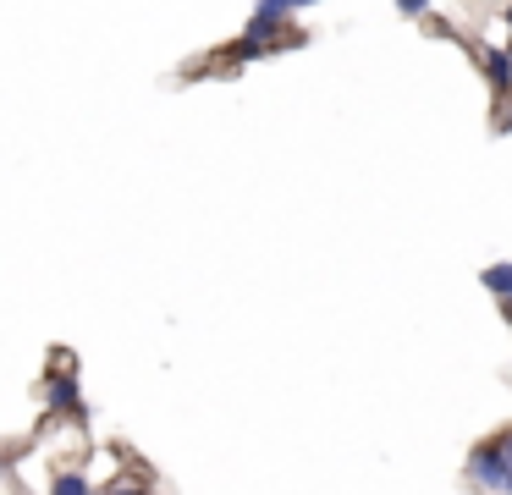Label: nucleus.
<instances>
[{"label":"nucleus","mask_w":512,"mask_h":495,"mask_svg":"<svg viewBox=\"0 0 512 495\" xmlns=\"http://www.w3.org/2000/svg\"><path fill=\"white\" fill-rule=\"evenodd\" d=\"M468 479L485 484V490H512V462H507V451H501V440L474 446V457H468Z\"/></svg>","instance_id":"1"},{"label":"nucleus","mask_w":512,"mask_h":495,"mask_svg":"<svg viewBox=\"0 0 512 495\" xmlns=\"http://www.w3.org/2000/svg\"><path fill=\"white\" fill-rule=\"evenodd\" d=\"M479 281H485V292L501 297V303H507V314H512V264H485V275H479Z\"/></svg>","instance_id":"2"},{"label":"nucleus","mask_w":512,"mask_h":495,"mask_svg":"<svg viewBox=\"0 0 512 495\" xmlns=\"http://www.w3.org/2000/svg\"><path fill=\"white\" fill-rule=\"evenodd\" d=\"M45 402L56 407V413H78V385H72V374H56V380H50Z\"/></svg>","instance_id":"3"},{"label":"nucleus","mask_w":512,"mask_h":495,"mask_svg":"<svg viewBox=\"0 0 512 495\" xmlns=\"http://www.w3.org/2000/svg\"><path fill=\"white\" fill-rule=\"evenodd\" d=\"M485 72H490V83L507 94L512 88V50H485Z\"/></svg>","instance_id":"4"},{"label":"nucleus","mask_w":512,"mask_h":495,"mask_svg":"<svg viewBox=\"0 0 512 495\" xmlns=\"http://www.w3.org/2000/svg\"><path fill=\"white\" fill-rule=\"evenodd\" d=\"M50 495H89V479H83V473H56Z\"/></svg>","instance_id":"5"},{"label":"nucleus","mask_w":512,"mask_h":495,"mask_svg":"<svg viewBox=\"0 0 512 495\" xmlns=\"http://www.w3.org/2000/svg\"><path fill=\"white\" fill-rule=\"evenodd\" d=\"M424 6H430V0H397L402 17H424Z\"/></svg>","instance_id":"6"},{"label":"nucleus","mask_w":512,"mask_h":495,"mask_svg":"<svg viewBox=\"0 0 512 495\" xmlns=\"http://www.w3.org/2000/svg\"><path fill=\"white\" fill-rule=\"evenodd\" d=\"M105 495H144L138 484H116V490H105Z\"/></svg>","instance_id":"7"},{"label":"nucleus","mask_w":512,"mask_h":495,"mask_svg":"<svg viewBox=\"0 0 512 495\" xmlns=\"http://www.w3.org/2000/svg\"><path fill=\"white\" fill-rule=\"evenodd\" d=\"M501 440V451H507V462H512V429H507V435H496Z\"/></svg>","instance_id":"8"},{"label":"nucleus","mask_w":512,"mask_h":495,"mask_svg":"<svg viewBox=\"0 0 512 495\" xmlns=\"http://www.w3.org/2000/svg\"><path fill=\"white\" fill-rule=\"evenodd\" d=\"M507 17H512V11H507Z\"/></svg>","instance_id":"9"}]
</instances>
